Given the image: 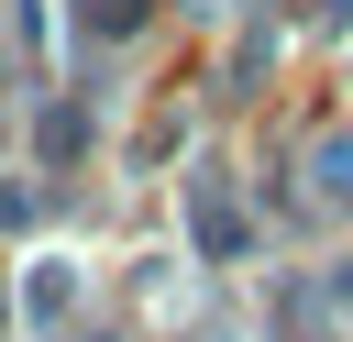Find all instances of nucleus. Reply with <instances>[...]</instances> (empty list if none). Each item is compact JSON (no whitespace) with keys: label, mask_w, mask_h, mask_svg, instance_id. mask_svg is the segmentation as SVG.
I'll return each mask as SVG.
<instances>
[{"label":"nucleus","mask_w":353,"mask_h":342,"mask_svg":"<svg viewBox=\"0 0 353 342\" xmlns=\"http://www.w3.org/2000/svg\"><path fill=\"white\" fill-rule=\"evenodd\" d=\"M331 188H342V199H353V143H331Z\"/></svg>","instance_id":"obj_1"}]
</instances>
